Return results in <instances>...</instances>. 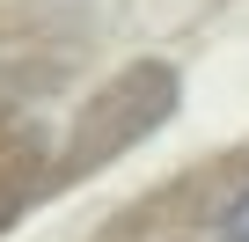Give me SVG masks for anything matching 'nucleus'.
<instances>
[{
	"mask_svg": "<svg viewBox=\"0 0 249 242\" xmlns=\"http://www.w3.org/2000/svg\"><path fill=\"white\" fill-rule=\"evenodd\" d=\"M220 242H249V191L227 205V220H220Z\"/></svg>",
	"mask_w": 249,
	"mask_h": 242,
	"instance_id": "1",
	"label": "nucleus"
}]
</instances>
